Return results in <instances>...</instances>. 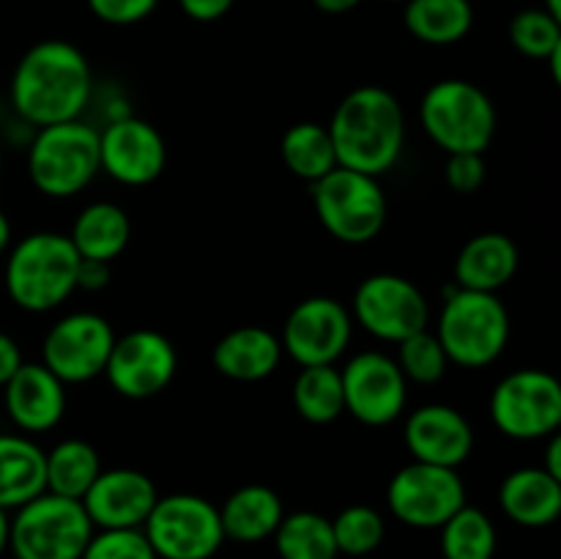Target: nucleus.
Segmentation results:
<instances>
[{
    "label": "nucleus",
    "mask_w": 561,
    "mask_h": 559,
    "mask_svg": "<svg viewBox=\"0 0 561 559\" xmlns=\"http://www.w3.org/2000/svg\"><path fill=\"white\" fill-rule=\"evenodd\" d=\"M496 121L491 96L469 80L436 82L420 102L422 129L447 153H485Z\"/></svg>",
    "instance_id": "nucleus-5"
},
{
    "label": "nucleus",
    "mask_w": 561,
    "mask_h": 559,
    "mask_svg": "<svg viewBox=\"0 0 561 559\" xmlns=\"http://www.w3.org/2000/svg\"><path fill=\"white\" fill-rule=\"evenodd\" d=\"M214 367L233 381H261L283 360V343L263 327H239L214 345Z\"/></svg>",
    "instance_id": "nucleus-23"
},
{
    "label": "nucleus",
    "mask_w": 561,
    "mask_h": 559,
    "mask_svg": "<svg viewBox=\"0 0 561 559\" xmlns=\"http://www.w3.org/2000/svg\"><path fill=\"white\" fill-rule=\"evenodd\" d=\"M520 266V252L510 236L488 230L463 244L455 261V280L458 288L496 294L499 288L515 277Z\"/></svg>",
    "instance_id": "nucleus-22"
},
{
    "label": "nucleus",
    "mask_w": 561,
    "mask_h": 559,
    "mask_svg": "<svg viewBox=\"0 0 561 559\" xmlns=\"http://www.w3.org/2000/svg\"><path fill=\"white\" fill-rule=\"evenodd\" d=\"M491 420L515 442L553 436L561 427L559 378L540 367H524L504 376L491 395Z\"/></svg>",
    "instance_id": "nucleus-10"
},
{
    "label": "nucleus",
    "mask_w": 561,
    "mask_h": 559,
    "mask_svg": "<svg viewBox=\"0 0 561 559\" xmlns=\"http://www.w3.org/2000/svg\"><path fill=\"white\" fill-rule=\"evenodd\" d=\"M80 559H157L142 529H93Z\"/></svg>",
    "instance_id": "nucleus-36"
},
{
    "label": "nucleus",
    "mask_w": 561,
    "mask_h": 559,
    "mask_svg": "<svg viewBox=\"0 0 561 559\" xmlns=\"http://www.w3.org/2000/svg\"><path fill=\"white\" fill-rule=\"evenodd\" d=\"M159 491L146 471L102 469L80 499L93 529H142Z\"/></svg>",
    "instance_id": "nucleus-18"
},
{
    "label": "nucleus",
    "mask_w": 561,
    "mask_h": 559,
    "mask_svg": "<svg viewBox=\"0 0 561 559\" xmlns=\"http://www.w3.org/2000/svg\"><path fill=\"white\" fill-rule=\"evenodd\" d=\"M0 175H3V157H0Z\"/></svg>",
    "instance_id": "nucleus-47"
},
{
    "label": "nucleus",
    "mask_w": 561,
    "mask_h": 559,
    "mask_svg": "<svg viewBox=\"0 0 561 559\" xmlns=\"http://www.w3.org/2000/svg\"><path fill=\"white\" fill-rule=\"evenodd\" d=\"M9 535H11V518L9 510H0V557L9 551Z\"/></svg>",
    "instance_id": "nucleus-44"
},
{
    "label": "nucleus",
    "mask_w": 561,
    "mask_h": 559,
    "mask_svg": "<svg viewBox=\"0 0 561 559\" xmlns=\"http://www.w3.org/2000/svg\"><path fill=\"white\" fill-rule=\"evenodd\" d=\"M327 129L340 168L376 179L398 164L405 146L403 107L381 85L354 88L340 99Z\"/></svg>",
    "instance_id": "nucleus-2"
},
{
    "label": "nucleus",
    "mask_w": 561,
    "mask_h": 559,
    "mask_svg": "<svg viewBox=\"0 0 561 559\" xmlns=\"http://www.w3.org/2000/svg\"><path fill=\"white\" fill-rule=\"evenodd\" d=\"M394 362H398L405 381L414 384H438L449 367L447 354H444L436 332H431V329H422V332L400 340Z\"/></svg>",
    "instance_id": "nucleus-35"
},
{
    "label": "nucleus",
    "mask_w": 561,
    "mask_h": 559,
    "mask_svg": "<svg viewBox=\"0 0 561 559\" xmlns=\"http://www.w3.org/2000/svg\"><path fill=\"white\" fill-rule=\"evenodd\" d=\"M142 532L157 559H211L225 543L219 507L197 493L159 497Z\"/></svg>",
    "instance_id": "nucleus-9"
},
{
    "label": "nucleus",
    "mask_w": 561,
    "mask_h": 559,
    "mask_svg": "<svg viewBox=\"0 0 561 559\" xmlns=\"http://www.w3.org/2000/svg\"><path fill=\"white\" fill-rule=\"evenodd\" d=\"M354 332V318L332 296H310L285 318L283 351L301 367L334 365L345 354Z\"/></svg>",
    "instance_id": "nucleus-16"
},
{
    "label": "nucleus",
    "mask_w": 561,
    "mask_h": 559,
    "mask_svg": "<svg viewBox=\"0 0 561 559\" xmlns=\"http://www.w3.org/2000/svg\"><path fill=\"white\" fill-rule=\"evenodd\" d=\"M99 162L118 184L146 186L162 175L168 146L157 126L135 115H124L99 132Z\"/></svg>",
    "instance_id": "nucleus-17"
},
{
    "label": "nucleus",
    "mask_w": 561,
    "mask_h": 559,
    "mask_svg": "<svg viewBox=\"0 0 561 559\" xmlns=\"http://www.w3.org/2000/svg\"><path fill=\"white\" fill-rule=\"evenodd\" d=\"M80 261L69 236L38 230L9 250L5 290L27 312H49L77 290Z\"/></svg>",
    "instance_id": "nucleus-3"
},
{
    "label": "nucleus",
    "mask_w": 561,
    "mask_h": 559,
    "mask_svg": "<svg viewBox=\"0 0 561 559\" xmlns=\"http://www.w3.org/2000/svg\"><path fill=\"white\" fill-rule=\"evenodd\" d=\"M110 280V263L102 261H80V272H77V288L85 290H102Z\"/></svg>",
    "instance_id": "nucleus-41"
},
{
    "label": "nucleus",
    "mask_w": 561,
    "mask_h": 559,
    "mask_svg": "<svg viewBox=\"0 0 561 559\" xmlns=\"http://www.w3.org/2000/svg\"><path fill=\"white\" fill-rule=\"evenodd\" d=\"M542 9L548 11V14H553L557 20H561V0H546V5Z\"/></svg>",
    "instance_id": "nucleus-46"
},
{
    "label": "nucleus",
    "mask_w": 561,
    "mask_h": 559,
    "mask_svg": "<svg viewBox=\"0 0 561 559\" xmlns=\"http://www.w3.org/2000/svg\"><path fill=\"white\" fill-rule=\"evenodd\" d=\"M436 338L453 365L477 370L507 349L510 312L496 294L455 288L444 299Z\"/></svg>",
    "instance_id": "nucleus-4"
},
{
    "label": "nucleus",
    "mask_w": 561,
    "mask_h": 559,
    "mask_svg": "<svg viewBox=\"0 0 561 559\" xmlns=\"http://www.w3.org/2000/svg\"><path fill=\"white\" fill-rule=\"evenodd\" d=\"M405 447L420 464L458 469L474 449V431L455 406L427 403L405 420Z\"/></svg>",
    "instance_id": "nucleus-19"
},
{
    "label": "nucleus",
    "mask_w": 561,
    "mask_h": 559,
    "mask_svg": "<svg viewBox=\"0 0 561 559\" xmlns=\"http://www.w3.org/2000/svg\"><path fill=\"white\" fill-rule=\"evenodd\" d=\"M115 332L99 312H71L53 323L42 345V365L64 384H85L102 376Z\"/></svg>",
    "instance_id": "nucleus-13"
},
{
    "label": "nucleus",
    "mask_w": 561,
    "mask_h": 559,
    "mask_svg": "<svg viewBox=\"0 0 561 559\" xmlns=\"http://www.w3.org/2000/svg\"><path fill=\"white\" fill-rule=\"evenodd\" d=\"M85 3L96 20L124 27L148 20L159 5V0H85Z\"/></svg>",
    "instance_id": "nucleus-37"
},
{
    "label": "nucleus",
    "mask_w": 561,
    "mask_h": 559,
    "mask_svg": "<svg viewBox=\"0 0 561 559\" xmlns=\"http://www.w3.org/2000/svg\"><path fill=\"white\" fill-rule=\"evenodd\" d=\"M272 537L279 559H337L332 518L312 510L283 515Z\"/></svg>",
    "instance_id": "nucleus-30"
},
{
    "label": "nucleus",
    "mask_w": 561,
    "mask_h": 559,
    "mask_svg": "<svg viewBox=\"0 0 561 559\" xmlns=\"http://www.w3.org/2000/svg\"><path fill=\"white\" fill-rule=\"evenodd\" d=\"M99 471H102V458L93 449V444L82 442V438H66V442L55 444L49 453H44L47 491L58 493V497L80 502L99 477Z\"/></svg>",
    "instance_id": "nucleus-28"
},
{
    "label": "nucleus",
    "mask_w": 561,
    "mask_h": 559,
    "mask_svg": "<svg viewBox=\"0 0 561 559\" xmlns=\"http://www.w3.org/2000/svg\"><path fill=\"white\" fill-rule=\"evenodd\" d=\"M387 504L400 524L438 529L466 504V486L458 469L411 460L389 480Z\"/></svg>",
    "instance_id": "nucleus-11"
},
{
    "label": "nucleus",
    "mask_w": 561,
    "mask_h": 559,
    "mask_svg": "<svg viewBox=\"0 0 561 559\" xmlns=\"http://www.w3.org/2000/svg\"><path fill=\"white\" fill-rule=\"evenodd\" d=\"M387 3H405V0H387Z\"/></svg>",
    "instance_id": "nucleus-48"
},
{
    "label": "nucleus",
    "mask_w": 561,
    "mask_h": 559,
    "mask_svg": "<svg viewBox=\"0 0 561 559\" xmlns=\"http://www.w3.org/2000/svg\"><path fill=\"white\" fill-rule=\"evenodd\" d=\"M44 491V449L27 436L0 433V510L22 507Z\"/></svg>",
    "instance_id": "nucleus-25"
},
{
    "label": "nucleus",
    "mask_w": 561,
    "mask_h": 559,
    "mask_svg": "<svg viewBox=\"0 0 561 559\" xmlns=\"http://www.w3.org/2000/svg\"><path fill=\"white\" fill-rule=\"evenodd\" d=\"M3 403L20 431H53L66 414V384L42 362H22L20 370L3 384Z\"/></svg>",
    "instance_id": "nucleus-20"
},
{
    "label": "nucleus",
    "mask_w": 561,
    "mask_h": 559,
    "mask_svg": "<svg viewBox=\"0 0 561 559\" xmlns=\"http://www.w3.org/2000/svg\"><path fill=\"white\" fill-rule=\"evenodd\" d=\"M99 170V132L80 118L42 126L27 148V175L47 197H75Z\"/></svg>",
    "instance_id": "nucleus-6"
},
{
    "label": "nucleus",
    "mask_w": 561,
    "mask_h": 559,
    "mask_svg": "<svg viewBox=\"0 0 561 559\" xmlns=\"http://www.w3.org/2000/svg\"><path fill=\"white\" fill-rule=\"evenodd\" d=\"M444 179L460 195H471L485 181V159L482 153H449Z\"/></svg>",
    "instance_id": "nucleus-38"
},
{
    "label": "nucleus",
    "mask_w": 561,
    "mask_h": 559,
    "mask_svg": "<svg viewBox=\"0 0 561 559\" xmlns=\"http://www.w3.org/2000/svg\"><path fill=\"white\" fill-rule=\"evenodd\" d=\"M11 247V223L3 212H0V255Z\"/></svg>",
    "instance_id": "nucleus-45"
},
{
    "label": "nucleus",
    "mask_w": 561,
    "mask_h": 559,
    "mask_svg": "<svg viewBox=\"0 0 561 559\" xmlns=\"http://www.w3.org/2000/svg\"><path fill=\"white\" fill-rule=\"evenodd\" d=\"M499 504L513 524L526 529L551 526L561 515V480L542 466H524L504 477Z\"/></svg>",
    "instance_id": "nucleus-21"
},
{
    "label": "nucleus",
    "mask_w": 561,
    "mask_h": 559,
    "mask_svg": "<svg viewBox=\"0 0 561 559\" xmlns=\"http://www.w3.org/2000/svg\"><path fill=\"white\" fill-rule=\"evenodd\" d=\"M91 535L82 502L44 491L16 507L9 548L16 559H80Z\"/></svg>",
    "instance_id": "nucleus-7"
},
{
    "label": "nucleus",
    "mask_w": 561,
    "mask_h": 559,
    "mask_svg": "<svg viewBox=\"0 0 561 559\" xmlns=\"http://www.w3.org/2000/svg\"><path fill=\"white\" fill-rule=\"evenodd\" d=\"M403 22L414 38L431 47H449L474 25L471 0H405Z\"/></svg>",
    "instance_id": "nucleus-27"
},
{
    "label": "nucleus",
    "mask_w": 561,
    "mask_h": 559,
    "mask_svg": "<svg viewBox=\"0 0 561 559\" xmlns=\"http://www.w3.org/2000/svg\"><path fill=\"white\" fill-rule=\"evenodd\" d=\"M510 44L520 55L535 60H551L561 53V20L546 9H524L510 20Z\"/></svg>",
    "instance_id": "nucleus-34"
},
{
    "label": "nucleus",
    "mask_w": 561,
    "mask_h": 559,
    "mask_svg": "<svg viewBox=\"0 0 561 559\" xmlns=\"http://www.w3.org/2000/svg\"><path fill=\"white\" fill-rule=\"evenodd\" d=\"M551 442H548V449H546V464H542V469L548 471V475H553L557 480H561V438L559 433H553V436H548Z\"/></svg>",
    "instance_id": "nucleus-42"
},
{
    "label": "nucleus",
    "mask_w": 561,
    "mask_h": 559,
    "mask_svg": "<svg viewBox=\"0 0 561 559\" xmlns=\"http://www.w3.org/2000/svg\"><path fill=\"white\" fill-rule=\"evenodd\" d=\"M236 0H179V9L195 22H217L233 9Z\"/></svg>",
    "instance_id": "nucleus-39"
},
{
    "label": "nucleus",
    "mask_w": 561,
    "mask_h": 559,
    "mask_svg": "<svg viewBox=\"0 0 561 559\" xmlns=\"http://www.w3.org/2000/svg\"><path fill=\"white\" fill-rule=\"evenodd\" d=\"M22 362L25 360H22V351L16 345V340L11 334L0 332V387L20 370Z\"/></svg>",
    "instance_id": "nucleus-40"
},
{
    "label": "nucleus",
    "mask_w": 561,
    "mask_h": 559,
    "mask_svg": "<svg viewBox=\"0 0 561 559\" xmlns=\"http://www.w3.org/2000/svg\"><path fill=\"white\" fill-rule=\"evenodd\" d=\"M373 338L400 343L431 323L425 294L400 274H373L354 294V316Z\"/></svg>",
    "instance_id": "nucleus-12"
},
{
    "label": "nucleus",
    "mask_w": 561,
    "mask_h": 559,
    "mask_svg": "<svg viewBox=\"0 0 561 559\" xmlns=\"http://www.w3.org/2000/svg\"><path fill=\"white\" fill-rule=\"evenodd\" d=\"M283 499L268 486H241L219 507L225 540L261 543L277 532L283 521Z\"/></svg>",
    "instance_id": "nucleus-24"
},
{
    "label": "nucleus",
    "mask_w": 561,
    "mask_h": 559,
    "mask_svg": "<svg viewBox=\"0 0 561 559\" xmlns=\"http://www.w3.org/2000/svg\"><path fill=\"white\" fill-rule=\"evenodd\" d=\"M345 411L362 425L381 427L398 420L409 400V381L398 362L381 351H365L340 370Z\"/></svg>",
    "instance_id": "nucleus-14"
},
{
    "label": "nucleus",
    "mask_w": 561,
    "mask_h": 559,
    "mask_svg": "<svg viewBox=\"0 0 561 559\" xmlns=\"http://www.w3.org/2000/svg\"><path fill=\"white\" fill-rule=\"evenodd\" d=\"M93 75L80 47L47 38L27 49L11 75V104L33 126L77 121L91 102Z\"/></svg>",
    "instance_id": "nucleus-1"
},
{
    "label": "nucleus",
    "mask_w": 561,
    "mask_h": 559,
    "mask_svg": "<svg viewBox=\"0 0 561 559\" xmlns=\"http://www.w3.org/2000/svg\"><path fill=\"white\" fill-rule=\"evenodd\" d=\"M279 151H283L285 168L296 179L310 181V184L337 168V153H334L329 129L316 121H301V124L290 126L283 135Z\"/></svg>",
    "instance_id": "nucleus-29"
},
{
    "label": "nucleus",
    "mask_w": 561,
    "mask_h": 559,
    "mask_svg": "<svg viewBox=\"0 0 561 559\" xmlns=\"http://www.w3.org/2000/svg\"><path fill=\"white\" fill-rule=\"evenodd\" d=\"M332 532L334 543H337V554L367 557L383 543L387 521L370 504H351V507L340 510L337 518H332Z\"/></svg>",
    "instance_id": "nucleus-33"
},
{
    "label": "nucleus",
    "mask_w": 561,
    "mask_h": 559,
    "mask_svg": "<svg viewBox=\"0 0 561 559\" xmlns=\"http://www.w3.org/2000/svg\"><path fill=\"white\" fill-rule=\"evenodd\" d=\"M294 406L312 425H329L345 411L343 381L334 365L301 367L294 381Z\"/></svg>",
    "instance_id": "nucleus-31"
},
{
    "label": "nucleus",
    "mask_w": 561,
    "mask_h": 559,
    "mask_svg": "<svg viewBox=\"0 0 561 559\" xmlns=\"http://www.w3.org/2000/svg\"><path fill=\"white\" fill-rule=\"evenodd\" d=\"M179 370V354L162 332L135 329L115 338L104 365L110 387L129 400H146L164 392Z\"/></svg>",
    "instance_id": "nucleus-15"
},
{
    "label": "nucleus",
    "mask_w": 561,
    "mask_h": 559,
    "mask_svg": "<svg viewBox=\"0 0 561 559\" xmlns=\"http://www.w3.org/2000/svg\"><path fill=\"white\" fill-rule=\"evenodd\" d=\"M69 239L77 255L85 258V261H115L131 239L129 214L118 203H91L77 214Z\"/></svg>",
    "instance_id": "nucleus-26"
},
{
    "label": "nucleus",
    "mask_w": 561,
    "mask_h": 559,
    "mask_svg": "<svg viewBox=\"0 0 561 559\" xmlns=\"http://www.w3.org/2000/svg\"><path fill=\"white\" fill-rule=\"evenodd\" d=\"M438 529H442L444 559H493L496 554L499 535L485 510L463 504Z\"/></svg>",
    "instance_id": "nucleus-32"
},
{
    "label": "nucleus",
    "mask_w": 561,
    "mask_h": 559,
    "mask_svg": "<svg viewBox=\"0 0 561 559\" xmlns=\"http://www.w3.org/2000/svg\"><path fill=\"white\" fill-rule=\"evenodd\" d=\"M359 3L362 0H312V5H316L318 11H323V14H348V11H354Z\"/></svg>",
    "instance_id": "nucleus-43"
},
{
    "label": "nucleus",
    "mask_w": 561,
    "mask_h": 559,
    "mask_svg": "<svg viewBox=\"0 0 561 559\" xmlns=\"http://www.w3.org/2000/svg\"><path fill=\"white\" fill-rule=\"evenodd\" d=\"M316 214L329 236L343 244H367L387 225L389 203L376 175L334 168L310 184Z\"/></svg>",
    "instance_id": "nucleus-8"
}]
</instances>
